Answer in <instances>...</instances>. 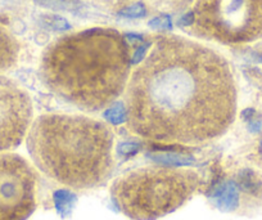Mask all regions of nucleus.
I'll use <instances>...</instances> for the list:
<instances>
[{"mask_svg":"<svg viewBox=\"0 0 262 220\" xmlns=\"http://www.w3.org/2000/svg\"><path fill=\"white\" fill-rule=\"evenodd\" d=\"M261 151H262V146H261Z\"/></svg>","mask_w":262,"mask_h":220,"instance_id":"f3484780","label":"nucleus"},{"mask_svg":"<svg viewBox=\"0 0 262 220\" xmlns=\"http://www.w3.org/2000/svg\"><path fill=\"white\" fill-rule=\"evenodd\" d=\"M185 19L201 39L247 44L262 37V0H195Z\"/></svg>","mask_w":262,"mask_h":220,"instance_id":"39448f33","label":"nucleus"},{"mask_svg":"<svg viewBox=\"0 0 262 220\" xmlns=\"http://www.w3.org/2000/svg\"><path fill=\"white\" fill-rule=\"evenodd\" d=\"M201 176L189 169L147 166L131 170L112 184L113 201L133 220H156L191 198Z\"/></svg>","mask_w":262,"mask_h":220,"instance_id":"20e7f679","label":"nucleus"},{"mask_svg":"<svg viewBox=\"0 0 262 220\" xmlns=\"http://www.w3.org/2000/svg\"><path fill=\"white\" fill-rule=\"evenodd\" d=\"M125 108L128 130L140 138L185 146L215 141L235 120L233 71L211 48L160 36L130 75Z\"/></svg>","mask_w":262,"mask_h":220,"instance_id":"f257e3e1","label":"nucleus"},{"mask_svg":"<svg viewBox=\"0 0 262 220\" xmlns=\"http://www.w3.org/2000/svg\"><path fill=\"white\" fill-rule=\"evenodd\" d=\"M75 196L67 191H58L55 193V204H57L58 210L60 214H66L70 211V207L74 205Z\"/></svg>","mask_w":262,"mask_h":220,"instance_id":"f8f14e48","label":"nucleus"},{"mask_svg":"<svg viewBox=\"0 0 262 220\" xmlns=\"http://www.w3.org/2000/svg\"><path fill=\"white\" fill-rule=\"evenodd\" d=\"M19 45L13 35L0 24V72L11 68L18 57Z\"/></svg>","mask_w":262,"mask_h":220,"instance_id":"1a4fd4ad","label":"nucleus"},{"mask_svg":"<svg viewBox=\"0 0 262 220\" xmlns=\"http://www.w3.org/2000/svg\"><path fill=\"white\" fill-rule=\"evenodd\" d=\"M27 150L50 179L72 189L104 183L113 168V134L82 115H42L29 130Z\"/></svg>","mask_w":262,"mask_h":220,"instance_id":"7ed1b4c3","label":"nucleus"},{"mask_svg":"<svg viewBox=\"0 0 262 220\" xmlns=\"http://www.w3.org/2000/svg\"><path fill=\"white\" fill-rule=\"evenodd\" d=\"M145 13H147V8H145L144 6H140V4H138V6H133L130 7V8L125 9V11L120 12V14H122V16H126V17H142V16H145Z\"/></svg>","mask_w":262,"mask_h":220,"instance_id":"2eb2a0df","label":"nucleus"},{"mask_svg":"<svg viewBox=\"0 0 262 220\" xmlns=\"http://www.w3.org/2000/svg\"><path fill=\"white\" fill-rule=\"evenodd\" d=\"M32 102L26 90L0 76V152L16 148L31 126Z\"/></svg>","mask_w":262,"mask_h":220,"instance_id":"0eeeda50","label":"nucleus"},{"mask_svg":"<svg viewBox=\"0 0 262 220\" xmlns=\"http://www.w3.org/2000/svg\"><path fill=\"white\" fill-rule=\"evenodd\" d=\"M105 120L113 125H120L126 121V108L125 103L115 102L104 111Z\"/></svg>","mask_w":262,"mask_h":220,"instance_id":"9d476101","label":"nucleus"},{"mask_svg":"<svg viewBox=\"0 0 262 220\" xmlns=\"http://www.w3.org/2000/svg\"><path fill=\"white\" fill-rule=\"evenodd\" d=\"M130 48L115 29L94 27L63 35L42 53L45 85L66 102L88 112L110 107L130 79Z\"/></svg>","mask_w":262,"mask_h":220,"instance_id":"f03ea898","label":"nucleus"},{"mask_svg":"<svg viewBox=\"0 0 262 220\" xmlns=\"http://www.w3.org/2000/svg\"><path fill=\"white\" fill-rule=\"evenodd\" d=\"M217 204L223 209L229 210L233 209L234 205L236 204V192L231 184H226L220 191L217 192Z\"/></svg>","mask_w":262,"mask_h":220,"instance_id":"9b49d317","label":"nucleus"},{"mask_svg":"<svg viewBox=\"0 0 262 220\" xmlns=\"http://www.w3.org/2000/svg\"><path fill=\"white\" fill-rule=\"evenodd\" d=\"M37 175L24 157L0 155V220H26L36 209Z\"/></svg>","mask_w":262,"mask_h":220,"instance_id":"423d86ee","label":"nucleus"},{"mask_svg":"<svg viewBox=\"0 0 262 220\" xmlns=\"http://www.w3.org/2000/svg\"><path fill=\"white\" fill-rule=\"evenodd\" d=\"M139 150H140V147L139 144L137 143H122L118 146V152L122 153V155L125 156L135 155Z\"/></svg>","mask_w":262,"mask_h":220,"instance_id":"dca6fc26","label":"nucleus"},{"mask_svg":"<svg viewBox=\"0 0 262 220\" xmlns=\"http://www.w3.org/2000/svg\"><path fill=\"white\" fill-rule=\"evenodd\" d=\"M150 27H155V29L158 30H170L172 27V24H171L170 17L166 16V14H162L160 17H156L155 19L149 22Z\"/></svg>","mask_w":262,"mask_h":220,"instance_id":"4468645a","label":"nucleus"},{"mask_svg":"<svg viewBox=\"0 0 262 220\" xmlns=\"http://www.w3.org/2000/svg\"><path fill=\"white\" fill-rule=\"evenodd\" d=\"M155 160H157L158 163L168 164V165H188L193 161L191 158L179 155H158L156 156Z\"/></svg>","mask_w":262,"mask_h":220,"instance_id":"ddd939ff","label":"nucleus"},{"mask_svg":"<svg viewBox=\"0 0 262 220\" xmlns=\"http://www.w3.org/2000/svg\"><path fill=\"white\" fill-rule=\"evenodd\" d=\"M98 7L112 12H122L133 6H144L158 12H178L186 8L193 0H92Z\"/></svg>","mask_w":262,"mask_h":220,"instance_id":"6e6552de","label":"nucleus"}]
</instances>
